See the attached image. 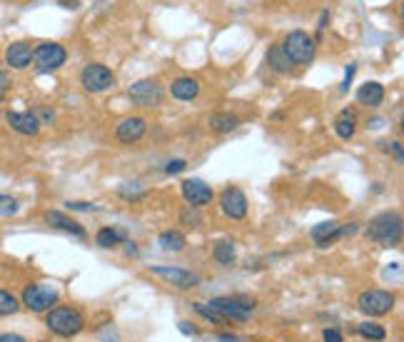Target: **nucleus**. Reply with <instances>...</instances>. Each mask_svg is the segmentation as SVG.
<instances>
[{"mask_svg":"<svg viewBox=\"0 0 404 342\" xmlns=\"http://www.w3.org/2000/svg\"><path fill=\"white\" fill-rule=\"evenodd\" d=\"M46 328L50 330L52 335L68 340V337H75L83 332L85 315L78 308H70V305H55L46 312Z\"/></svg>","mask_w":404,"mask_h":342,"instance_id":"obj_1","label":"nucleus"},{"mask_svg":"<svg viewBox=\"0 0 404 342\" xmlns=\"http://www.w3.org/2000/svg\"><path fill=\"white\" fill-rule=\"evenodd\" d=\"M402 232H404V225H402V215L397 210H385L374 215L370 220V228H367V235L370 240L374 243L385 245V248H394V245L402 243Z\"/></svg>","mask_w":404,"mask_h":342,"instance_id":"obj_2","label":"nucleus"},{"mask_svg":"<svg viewBox=\"0 0 404 342\" xmlns=\"http://www.w3.org/2000/svg\"><path fill=\"white\" fill-rule=\"evenodd\" d=\"M208 305L225 320V325H245L254 312V308H257V303L248 295L212 297Z\"/></svg>","mask_w":404,"mask_h":342,"instance_id":"obj_3","label":"nucleus"},{"mask_svg":"<svg viewBox=\"0 0 404 342\" xmlns=\"http://www.w3.org/2000/svg\"><path fill=\"white\" fill-rule=\"evenodd\" d=\"M282 53L287 55V60L292 63V66H310L317 55V40L312 35L307 33V30H292V33H287L285 40L280 43Z\"/></svg>","mask_w":404,"mask_h":342,"instance_id":"obj_4","label":"nucleus"},{"mask_svg":"<svg viewBox=\"0 0 404 342\" xmlns=\"http://www.w3.org/2000/svg\"><path fill=\"white\" fill-rule=\"evenodd\" d=\"M394 305H397V295L382 288L365 290V292H359V297H357V310L367 317L390 315L392 310H394Z\"/></svg>","mask_w":404,"mask_h":342,"instance_id":"obj_5","label":"nucleus"},{"mask_svg":"<svg viewBox=\"0 0 404 342\" xmlns=\"http://www.w3.org/2000/svg\"><path fill=\"white\" fill-rule=\"evenodd\" d=\"M60 292L52 285L43 283H30L23 288V295H20V308L30 310V312H48L58 305Z\"/></svg>","mask_w":404,"mask_h":342,"instance_id":"obj_6","label":"nucleus"},{"mask_svg":"<svg viewBox=\"0 0 404 342\" xmlns=\"http://www.w3.org/2000/svg\"><path fill=\"white\" fill-rule=\"evenodd\" d=\"M68 63V48L60 43H38L33 48V66L38 72H55Z\"/></svg>","mask_w":404,"mask_h":342,"instance_id":"obj_7","label":"nucleus"},{"mask_svg":"<svg viewBox=\"0 0 404 342\" xmlns=\"http://www.w3.org/2000/svg\"><path fill=\"white\" fill-rule=\"evenodd\" d=\"M128 95H130L132 105L137 108H160L163 105L165 90L157 78H143L128 88Z\"/></svg>","mask_w":404,"mask_h":342,"instance_id":"obj_8","label":"nucleus"},{"mask_svg":"<svg viewBox=\"0 0 404 342\" xmlns=\"http://www.w3.org/2000/svg\"><path fill=\"white\" fill-rule=\"evenodd\" d=\"M80 86H83L85 92L98 95V92L115 88V72L108 66H103V63H88L80 72Z\"/></svg>","mask_w":404,"mask_h":342,"instance_id":"obj_9","label":"nucleus"},{"mask_svg":"<svg viewBox=\"0 0 404 342\" xmlns=\"http://www.w3.org/2000/svg\"><path fill=\"white\" fill-rule=\"evenodd\" d=\"M217 203H220L222 215L228 217V220H245V217H248V210H250L248 195H245L240 188H235V185H228V188L220 192Z\"/></svg>","mask_w":404,"mask_h":342,"instance_id":"obj_10","label":"nucleus"},{"mask_svg":"<svg viewBox=\"0 0 404 342\" xmlns=\"http://www.w3.org/2000/svg\"><path fill=\"white\" fill-rule=\"evenodd\" d=\"M180 190H183V198L188 200L190 208H197V210L215 200V190H212L205 180H197V178L183 180V188H180Z\"/></svg>","mask_w":404,"mask_h":342,"instance_id":"obj_11","label":"nucleus"},{"mask_svg":"<svg viewBox=\"0 0 404 342\" xmlns=\"http://www.w3.org/2000/svg\"><path fill=\"white\" fill-rule=\"evenodd\" d=\"M145 132H148V120L143 115H130V118H125L118 123L115 138H118L120 145H135L145 138Z\"/></svg>","mask_w":404,"mask_h":342,"instance_id":"obj_12","label":"nucleus"},{"mask_svg":"<svg viewBox=\"0 0 404 342\" xmlns=\"http://www.w3.org/2000/svg\"><path fill=\"white\" fill-rule=\"evenodd\" d=\"M150 272L157 277H163L165 283H170L177 290H190V288H197V285H200V277H197L195 272L183 270V268H150Z\"/></svg>","mask_w":404,"mask_h":342,"instance_id":"obj_13","label":"nucleus"},{"mask_svg":"<svg viewBox=\"0 0 404 342\" xmlns=\"http://www.w3.org/2000/svg\"><path fill=\"white\" fill-rule=\"evenodd\" d=\"M6 120L8 125H10V130H15L18 135H26V138H35L40 132V123L38 118H35L33 110H8L6 112Z\"/></svg>","mask_w":404,"mask_h":342,"instance_id":"obj_14","label":"nucleus"},{"mask_svg":"<svg viewBox=\"0 0 404 342\" xmlns=\"http://www.w3.org/2000/svg\"><path fill=\"white\" fill-rule=\"evenodd\" d=\"M6 66L10 70H26L33 66V46L28 40H15L6 48Z\"/></svg>","mask_w":404,"mask_h":342,"instance_id":"obj_15","label":"nucleus"},{"mask_svg":"<svg viewBox=\"0 0 404 342\" xmlns=\"http://www.w3.org/2000/svg\"><path fill=\"white\" fill-rule=\"evenodd\" d=\"M43 217H46V223L50 225V228H55V230H63V232H68V235L80 237V240H85V237H88V230H85L83 225L75 223V220H72L70 215H65V212H60V210H48Z\"/></svg>","mask_w":404,"mask_h":342,"instance_id":"obj_16","label":"nucleus"},{"mask_svg":"<svg viewBox=\"0 0 404 342\" xmlns=\"http://www.w3.org/2000/svg\"><path fill=\"white\" fill-rule=\"evenodd\" d=\"M170 95L180 103H190V100H195L200 95V80L197 78H190V75H180L170 83Z\"/></svg>","mask_w":404,"mask_h":342,"instance_id":"obj_17","label":"nucleus"},{"mask_svg":"<svg viewBox=\"0 0 404 342\" xmlns=\"http://www.w3.org/2000/svg\"><path fill=\"white\" fill-rule=\"evenodd\" d=\"M385 86L382 83H377V80H370V83H362V86L357 88V103L365 108H379L382 103H385Z\"/></svg>","mask_w":404,"mask_h":342,"instance_id":"obj_18","label":"nucleus"},{"mask_svg":"<svg viewBox=\"0 0 404 342\" xmlns=\"http://www.w3.org/2000/svg\"><path fill=\"white\" fill-rule=\"evenodd\" d=\"M240 125L242 120L237 118L235 112H228V110H217L208 118V128L212 132H217V135H230V132L237 130Z\"/></svg>","mask_w":404,"mask_h":342,"instance_id":"obj_19","label":"nucleus"},{"mask_svg":"<svg viewBox=\"0 0 404 342\" xmlns=\"http://www.w3.org/2000/svg\"><path fill=\"white\" fill-rule=\"evenodd\" d=\"M334 132H337V138H342V140L354 138V132H357V112H354L352 108H345V110L334 118Z\"/></svg>","mask_w":404,"mask_h":342,"instance_id":"obj_20","label":"nucleus"},{"mask_svg":"<svg viewBox=\"0 0 404 342\" xmlns=\"http://www.w3.org/2000/svg\"><path fill=\"white\" fill-rule=\"evenodd\" d=\"M157 245H160V250H165V252H180V250H185L188 237L180 230H165L157 235Z\"/></svg>","mask_w":404,"mask_h":342,"instance_id":"obj_21","label":"nucleus"},{"mask_svg":"<svg viewBox=\"0 0 404 342\" xmlns=\"http://www.w3.org/2000/svg\"><path fill=\"white\" fill-rule=\"evenodd\" d=\"M267 66L272 72H277V75H290L292 72V63L287 60V55L282 53L280 46H270L267 48Z\"/></svg>","mask_w":404,"mask_h":342,"instance_id":"obj_22","label":"nucleus"},{"mask_svg":"<svg viewBox=\"0 0 404 342\" xmlns=\"http://www.w3.org/2000/svg\"><path fill=\"white\" fill-rule=\"evenodd\" d=\"M212 257H215V263H220L222 268H230V265H235V243L232 240H217L215 248H212Z\"/></svg>","mask_w":404,"mask_h":342,"instance_id":"obj_23","label":"nucleus"},{"mask_svg":"<svg viewBox=\"0 0 404 342\" xmlns=\"http://www.w3.org/2000/svg\"><path fill=\"white\" fill-rule=\"evenodd\" d=\"M128 237H125V232L115 230V228H100L98 235H95V243L103 248V250H112V248H118L120 243H125Z\"/></svg>","mask_w":404,"mask_h":342,"instance_id":"obj_24","label":"nucleus"},{"mask_svg":"<svg viewBox=\"0 0 404 342\" xmlns=\"http://www.w3.org/2000/svg\"><path fill=\"white\" fill-rule=\"evenodd\" d=\"M20 310V300L10 292V290L0 288V317H10Z\"/></svg>","mask_w":404,"mask_h":342,"instance_id":"obj_25","label":"nucleus"},{"mask_svg":"<svg viewBox=\"0 0 404 342\" xmlns=\"http://www.w3.org/2000/svg\"><path fill=\"white\" fill-rule=\"evenodd\" d=\"M359 335L365 337V340H372V342H385L387 340V330L382 328L379 323H362L359 325Z\"/></svg>","mask_w":404,"mask_h":342,"instance_id":"obj_26","label":"nucleus"},{"mask_svg":"<svg viewBox=\"0 0 404 342\" xmlns=\"http://www.w3.org/2000/svg\"><path fill=\"white\" fill-rule=\"evenodd\" d=\"M20 212V203L13 198V195H6L0 192V217H13Z\"/></svg>","mask_w":404,"mask_h":342,"instance_id":"obj_27","label":"nucleus"},{"mask_svg":"<svg viewBox=\"0 0 404 342\" xmlns=\"http://www.w3.org/2000/svg\"><path fill=\"white\" fill-rule=\"evenodd\" d=\"M118 195L123 200H128V203H135V200H143L148 192H145L137 183H128V185H123V188H120Z\"/></svg>","mask_w":404,"mask_h":342,"instance_id":"obj_28","label":"nucleus"},{"mask_svg":"<svg viewBox=\"0 0 404 342\" xmlns=\"http://www.w3.org/2000/svg\"><path fill=\"white\" fill-rule=\"evenodd\" d=\"M192 308H195L197 315H202V317H205V320H208V323H212V325H225V320H222V317L217 315L215 310L210 308L208 303H195V305H192Z\"/></svg>","mask_w":404,"mask_h":342,"instance_id":"obj_29","label":"nucleus"},{"mask_svg":"<svg viewBox=\"0 0 404 342\" xmlns=\"http://www.w3.org/2000/svg\"><path fill=\"white\" fill-rule=\"evenodd\" d=\"M180 223L188 225V228H200L202 217H200V212H197V208H190L188 205V208L180 212Z\"/></svg>","mask_w":404,"mask_h":342,"instance_id":"obj_30","label":"nucleus"},{"mask_svg":"<svg viewBox=\"0 0 404 342\" xmlns=\"http://www.w3.org/2000/svg\"><path fill=\"white\" fill-rule=\"evenodd\" d=\"M35 118H38L40 125H52V123H55V110L48 105H40L38 110H35Z\"/></svg>","mask_w":404,"mask_h":342,"instance_id":"obj_31","label":"nucleus"},{"mask_svg":"<svg viewBox=\"0 0 404 342\" xmlns=\"http://www.w3.org/2000/svg\"><path fill=\"white\" fill-rule=\"evenodd\" d=\"M10 86H13V80H10V72L6 68H0V103L8 98V92H10Z\"/></svg>","mask_w":404,"mask_h":342,"instance_id":"obj_32","label":"nucleus"},{"mask_svg":"<svg viewBox=\"0 0 404 342\" xmlns=\"http://www.w3.org/2000/svg\"><path fill=\"white\" fill-rule=\"evenodd\" d=\"M68 210H75V212H92L95 210V205L92 203H85V200H70V203H65Z\"/></svg>","mask_w":404,"mask_h":342,"instance_id":"obj_33","label":"nucleus"},{"mask_svg":"<svg viewBox=\"0 0 404 342\" xmlns=\"http://www.w3.org/2000/svg\"><path fill=\"white\" fill-rule=\"evenodd\" d=\"M185 168H188V163H185L183 158H175L165 165V172H168V175H177V172H183Z\"/></svg>","mask_w":404,"mask_h":342,"instance_id":"obj_34","label":"nucleus"},{"mask_svg":"<svg viewBox=\"0 0 404 342\" xmlns=\"http://www.w3.org/2000/svg\"><path fill=\"white\" fill-rule=\"evenodd\" d=\"M354 72H357V66H354V63H352V66H347V68H345V80H342V86H339V90H342V92L350 90V86H352V78H354Z\"/></svg>","mask_w":404,"mask_h":342,"instance_id":"obj_35","label":"nucleus"},{"mask_svg":"<svg viewBox=\"0 0 404 342\" xmlns=\"http://www.w3.org/2000/svg\"><path fill=\"white\" fill-rule=\"evenodd\" d=\"M322 342H345V337H342V332L337 328H327L322 332Z\"/></svg>","mask_w":404,"mask_h":342,"instance_id":"obj_36","label":"nucleus"},{"mask_svg":"<svg viewBox=\"0 0 404 342\" xmlns=\"http://www.w3.org/2000/svg\"><path fill=\"white\" fill-rule=\"evenodd\" d=\"M177 328H180V332H183V335H188V337H195L197 332H200V330L190 323V320H180V323H177Z\"/></svg>","mask_w":404,"mask_h":342,"instance_id":"obj_37","label":"nucleus"},{"mask_svg":"<svg viewBox=\"0 0 404 342\" xmlns=\"http://www.w3.org/2000/svg\"><path fill=\"white\" fill-rule=\"evenodd\" d=\"M390 152L394 155V163H397V165H402V163H404V150H402V143H399V140H392Z\"/></svg>","mask_w":404,"mask_h":342,"instance_id":"obj_38","label":"nucleus"},{"mask_svg":"<svg viewBox=\"0 0 404 342\" xmlns=\"http://www.w3.org/2000/svg\"><path fill=\"white\" fill-rule=\"evenodd\" d=\"M0 342H28V340L23 335H18V332H3Z\"/></svg>","mask_w":404,"mask_h":342,"instance_id":"obj_39","label":"nucleus"},{"mask_svg":"<svg viewBox=\"0 0 404 342\" xmlns=\"http://www.w3.org/2000/svg\"><path fill=\"white\" fill-rule=\"evenodd\" d=\"M100 340H103V342H118V335H115V330L108 325V328H105V335L100 337Z\"/></svg>","mask_w":404,"mask_h":342,"instance_id":"obj_40","label":"nucleus"},{"mask_svg":"<svg viewBox=\"0 0 404 342\" xmlns=\"http://www.w3.org/2000/svg\"><path fill=\"white\" fill-rule=\"evenodd\" d=\"M58 3L63 8H68V10H78L80 8V0H58Z\"/></svg>","mask_w":404,"mask_h":342,"instance_id":"obj_41","label":"nucleus"},{"mask_svg":"<svg viewBox=\"0 0 404 342\" xmlns=\"http://www.w3.org/2000/svg\"><path fill=\"white\" fill-rule=\"evenodd\" d=\"M125 250H128V255H137V245L132 240H125Z\"/></svg>","mask_w":404,"mask_h":342,"instance_id":"obj_42","label":"nucleus"},{"mask_svg":"<svg viewBox=\"0 0 404 342\" xmlns=\"http://www.w3.org/2000/svg\"><path fill=\"white\" fill-rule=\"evenodd\" d=\"M327 18H330V13L325 10V13H322V18H320V30H325V28H327Z\"/></svg>","mask_w":404,"mask_h":342,"instance_id":"obj_43","label":"nucleus"},{"mask_svg":"<svg viewBox=\"0 0 404 342\" xmlns=\"http://www.w3.org/2000/svg\"><path fill=\"white\" fill-rule=\"evenodd\" d=\"M287 115L285 112H272V115H270V120H285Z\"/></svg>","mask_w":404,"mask_h":342,"instance_id":"obj_44","label":"nucleus"},{"mask_svg":"<svg viewBox=\"0 0 404 342\" xmlns=\"http://www.w3.org/2000/svg\"><path fill=\"white\" fill-rule=\"evenodd\" d=\"M40 342H48V340H40Z\"/></svg>","mask_w":404,"mask_h":342,"instance_id":"obj_45","label":"nucleus"}]
</instances>
